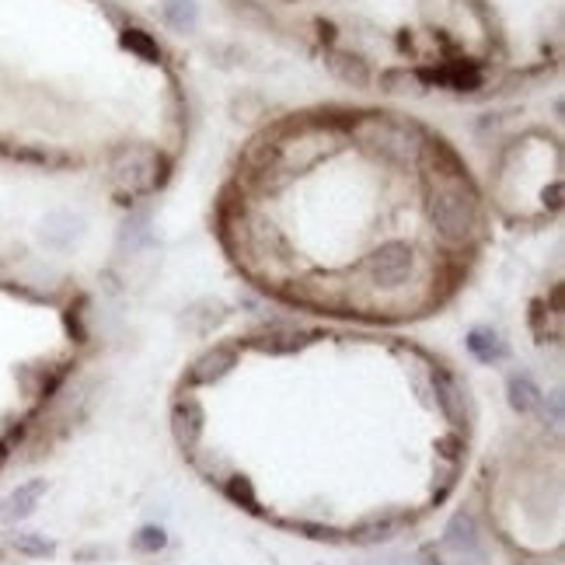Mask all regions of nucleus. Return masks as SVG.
I'll list each match as a JSON object with an SVG mask.
<instances>
[{"label": "nucleus", "mask_w": 565, "mask_h": 565, "mask_svg": "<svg viewBox=\"0 0 565 565\" xmlns=\"http://www.w3.org/2000/svg\"><path fill=\"white\" fill-rule=\"evenodd\" d=\"M429 224L450 245H461L475 234L478 203H475V195L461 185V179L444 182V185L433 189V195H429Z\"/></svg>", "instance_id": "f257e3e1"}, {"label": "nucleus", "mask_w": 565, "mask_h": 565, "mask_svg": "<svg viewBox=\"0 0 565 565\" xmlns=\"http://www.w3.org/2000/svg\"><path fill=\"white\" fill-rule=\"evenodd\" d=\"M356 137L391 164H412L419 158V137H416V129L405 122L371 116L356 126Z\"/></svg>", "instance_id": "f03ea898"}, {"label": "nucleus", "mask_w": 565, "mask_h": 565, "mask_svg": "<svg viewBox=\"0 0 565 565\" xmlns=\"http://www.w3.org/2000/svg\"><path fill=\"white\" fill-rule=\"evenodd\" d=\"M444 552L450 555V565H489V552H486V541H482V531H478L475 513L461 510L447 520Z\"/></svg>", "instance_id": "7ed1b4c3"}, {"label": "nucleus", "mask_w": 565, "mask_h": 565, "mask_svg": "<svg viewBox=\"0 0 565 565\" xmlns=\"http://www.w3.org/2000/svg\"><path fill=\"white\" fill-rule=\"evenodd\" d=\"M412 266H416V258H412V248L405 242H384L381 248H374L371 255H366L363 273L374 287L395 290V287H405L408 282Z\"/></svg>", "instance_id": "20e7f679"}, {"label": "nucleus", "mask_w": 565, "mask_h": 565, "mask_svg": "<svg viewBox=\"0 0 565 565\" xmlns=\"http://www.w3.org/2000/svg\"><path fill=\"white\" fill-rule=\"evenodd\" d=\"M154 171H158L154 150H147V147H122L119 154H116V161H113V185L119 192L137 195V192L154 185Z\"/></svg>", "instance_id": "39448f33"}, {"label": "nucleus", "mask_w": 565, "mask_h": 565, "mask_svg": "<svg viewBox=\"0 0 565 565\" xmlns=\"http://www.w3.org/2000/svg\"><path fill=\"white\" fill-rule=\"evenodd\" d=\"M42 495H46V478H32V482L11 489L0 499V524H21V520H29Z\"/></svg>", "instance_id": "423d86ee"}, {"label": "nucleus", "mask_w": 565, "mask_h": 565, "mask_svg": "<svg viewBox=\"0 0 565 565\" xmlns=\"http://www.w3.org/2000/svg\"><path fill=\"white\" fill-rule=\"evenodd\" d=\"M171 433H175V444L192 454L195 444L203 437V408L195 398H179L171 405Z\"/></svg>", "instance_id": "0eeeda50"}, {"label": "nucleus", "mask_w": 565, "mask_h": 565, "mask_svg": "<svg viewBox=\"0 0 565 565\" xmlns=\"http://www.w3.org/2000/svg\"><path fill=\"white\" fill-rule=\"evenodd\" d=\"M81 234H84L81 216H74L67 210H56L39 224V242L46 245L50 252H67Z\"/></svg>", "instance_id": "6e6552de"}, {"label": "nucleus", "mask_w": 565, "mask_h": 565, "mask_svg": "<svg viewBox=\"0 0 565 565\" xmlns=\"http://www.w3.org/2000/svg\"><path fill=\"white\" fill-rule=\"evenodd\" d=\"M419 81H440L454 92H475V88H482V71H478L471 60H450L440 71H423Z\"/></svg>", "instance_id": "1a4fd4ad"}, {"label": "nucleus", "mask_w": 565, "mask_h": 565, "mask_svg": "<svg viewBox=\"0 0 565 565\" xmlns=\"http://www.w3.org/2000/svg\"><path fill=\"white\" fill-rule=\"evenodd\" d=\"M433 391H437V405L447 416V423L461 426L468 423V408H465V391L458 384V377H450L447 371H437L433 374Z\"/></svg>", "instance_id": "9d476101"}, {"label": "nucleus", "mask_w": 565, "mask_h": 565, "mask_svg": "<svg viewBox=\"0 0 565 565\" xmlns=\"http://www.w3.org/2000/svg\"><path fill=\"white\" fill-rule=\"evenodd\" d=\"M234 363H237V353L231 350V345H213L210 353H203L200 360H195L189 381L192 384H213V381H221L224 374H231Z\"/></svg>", "instance_id": "9b49d317"}, {"label": "nucleus", "mask_w": 565, "mask_h": 565, "mask_svg": "<svg viewBox=\"0 0 565 565\" xmlns=\"http://www.w3.org/2000/svg\"><path fill=\"white\" fill-rule=\"evenodd\" d=\"M507 398H510V408L516 412V416H534V412L541 408V398H545V391L534 384L531 374H510Z\"/></svg>", "instance_id": "f8f14e48"}, {"label": "nucleus", "mask_w": 565, "mask_h": 565, "mask_svg": "<svg viewBox=\"0 0 565 565\" xmlns=\"http://www.w3.org/2000/svg\"><path fill=\"white\" fill-rule=\"evenodd\" d=\"M468 350H471V356L478 360V363H503L507 356H510V345H507V339L499 335L495 329H471V335H468Z\"/></svg>", "instance_id": "ddd939ff"}, {"label": "nucleus", "mask_w": 565, "mask_h": 565, "mask_svg": "<svg viewBox=\"0 0 565 565\" xmlns=\"http://www.w3.org/2000/svg\"><path fill=\"white\" fill-rule=\"evenodd\" d=\"M405 524V516H371L363 520V524L353 531V541H360V545H381V541H391Z\"/></svg>", "instance_id": "4468645a"}, {"label": "nucleus", "mask_w": 565, "mask_h": 565, "mask_svg": "<svg viewBox=\"0 0 565 565\" xmlns=\"http://www.w3.org/2000/svg\"><path fill=\"white\" fill-rule=\"evenodd\" d=\"M252 345H255V350H263V353L282 356V353H297V350H303V345H308V335L297 332V329H269L266 335H258Z\"/></svg>", "instance_id": "2eb2a0df"}, {"label": "nucleus", "mask_w": 565, "mask_h": 565, "mask_svg": "<svg viewBox=\"0 0 565 565\" xmlns=\"http://www.w3.org/2000/svg\"><path fill=\"white\" fill-rule=\"evenodd\" d=\"M329 67L342 84H353V88H366V84H371V67H366V60H360V56L332 53Z\"/></svg>", "instance_id": "dca6fc26"}, {"label": "nucleus", "mask_w": 565, "mask_h": 565, "mask_svg": "<svg viewBox=\"0 0 565 565\" xmlns=\"http://www.w3.org/2000/svg\"><path fill=\"white\" fill-rule=\"evenodd\" d=\"M161 14L175 32H192L200 25V8H195V0H164Z\"/></svg>", "instance_id": "f3484780"}, {"label": "nucleus", "mask_w": 565, "mask_h": 565, "mask_svg": "<svg viewBox=\"0 0 565 565\" xmlns=\"http://www.w3.org/2000/svg\"><path fill=\"white\" fill-rule=\"evenodd\" d=\"M11 552L18 555H25V558H50L56 552V545L50 537H42V534H11Z\"/></svg>", "instance_id": "a211bd4d"}, {"label": "nucleus", "mask_w": 565, "mask_h": 565, "mask_svg": "<svg viewBox=\"0 0 565 565\" xmlns=\"http://www.w3.org/2000/svg\"><path fill=\"white\" fill-rule=\"evenodd\" d=\"M122 46L129 50V53H137L140 60H147V63H158L161 60V46L154 39H150L143 29H126L122 32Z\"/></svg>", "instance_id": "6ab92c4d"}, {"label": "nucleus", "mask_w": 565, "mask_h": 565, "mask_svg": "<svg viewBox=\"0 0 565 565\" xmlns=\"http://www.w3.org/2000/svg\"><path fill=\"white\" fill-rule=\"evenodd\" d=\"M381 88L387 95H419V74H408L405 67L402 71H384L381 74Z\"/></svg>", "instance_id": "aec40b11"}, {"label": "nucleus", "mask_w": 565, "mask_h": 565, "mask_svg": "<svg viewBox=\"0 0 565 565\" xmlns=\"http://www.w3.org/2000/svg\"><path fill=\"white\" fill-rule=\"evenodd\" d=\"M150 216L147 213H134V216H126V224H122V234H119V242H122V248H129V252H137L147 237H150Z\"/></svg>", "instance_id": "412c9836"}, {"label": "nucleus", "mask_w": 565, "mask_h": 565, "mask_svg": "<svg viewBox=\"0 0 565 565\" xmlns=\"http://www.w3.org/2000/svg\"><path fill=\"white\" fill-rule=\"evenodd\" d=\"M164 545H168V534H164V527H158V524L140 527V531H137V537H134V548H137V552H143V555H158Z\"/></svg>", "instance_id": "4be33fe9"}, {"label": "nucleus", "mask_w": 565, "mask_h": 565, "mask_svg": "<svg viewBox=\"0 0 565 565\" xmlns=\"http://www.w3.org/2000/svg\"><path fill=\"white\" fill-rule=\"evenodd\" d=\"M227 495L234 499V503H242L245 510H255V489L245 475H231L227 478Z\"/></svg>", "instance_id": "5701e85b"}, {"label": "nucleus", "mask_w": 565, "mask_h": 565, "mask_svg": "<svg viewBox=\"0 0 565 565\" xmlns=\"http://www.w3.org/2000/svg\"><path fill=\"white\" fill-rule=\"evenodd\" d=\"M437 447H440L444 458H450L454 465H458V461H461V450H465V440H461V437H444Z\"/></svg>", "instance_id": "b1692460"}, {"label": "nucleus", "mask_w": 565, "mask_h": 565, "mask_svg": "<svg viewBox=\"0 0 565 565\" xmlns=\"http://www.w3.org/2000/svg\"><path fill=\"white\" fill-rule=\"evenodd\" d=\"M405 565H440V558H437V548H423L416 558H405Z\"/></svg>", "instance_id": "393cba45"}, {"label": "nucleus", "mask_w": 565, "mask_h": 565, "mask_svg": "<svg viewBox=\"0 0 565 565\" xmlns=\"http://www.w3.org/2000/svg\"><path fill=\"white\" fill-rule=\"evenodd\" d=\"M360 565H405V558L402 555H377V558H366Z\"/></svg>", "instance_id": "a878e982"}, {"label": "nucleus", "mask_w": 565, "mask_h": 565, "mask_svg": "<svg viewBox=\"0 0 565 565\" xmlns=\"http://www.w3.org/2000/svg\"><path fill=\"white\" fill-rule=\"evenodd\" d=\"M0 562H4V548H0Z\"/></svg>", "instance_id": "bb28decb"}]
</instances>
